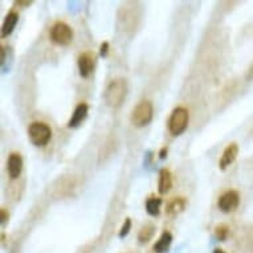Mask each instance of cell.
<instances>
[{"instance_id":"6da1fadb","label":"cell","mask_w":253,"mask_h":253,"mask_svg":"<svg viewBox=\"0 0 253 253\" xmlns=\"http://www.w3.org/2000/svg\"><path fill=\"white\" fill-rule=\"evenodd\" d=\"M127 95V81L125 79H115L105 89L104 97L106 104L110 108H119Z\"/></svg>"},{"instance_id":"7a4b0ae2","label":"cell","mask_w":253,"mask_h":253,"mask_svg":"<svg viewBox=\"0 0 253 253\" xmlns=\"http://www.w3.org/2000/svg\"><path fill=\"white\" fill-rule=\"evenodd\" d=\"M139 14L135 3H126V4L121 7L118 15V23L121 30H124L125 32L134 31L137 28Z\"/></svg>"},{"instance_id":"3957f363","label":"cell","mask_w":253,"mask_h":253,"mask_svg":"<svg viewBox=\"0 0 253 253\" xmlns=\"http://www.w3.org/2000/svg\"><path fill=\"white\" fill-rule=\"evenodd\" d=\"M190 114L189 110L183 106H178L173 110V113L170 115L169 119V130L170 133L175 137L183 134L187 126H189Z\"/></svg>"},{"instance_id":"277c9868","label":"cell","mask_w":253,"mask_h":253,"mask_svg":"<svg viewBox=\"0 0 253 253\" xmlns=\"http://www.w3.org/2000/svg\"><path fill=\"white\" fill-rule=\"evenodd\" d=\"M28 138L35 146L41 147L50 141L52 130L44 122H32L28 127Z\"/></svg>"},{"instance_id":"5b68a950","label":"cell","mask_w":253,"mask_h":253,"mask_svg":"<svg viewBox=\"0 0 253 253\" xmlns=\"http://www.w3.org/2000/svg\"><path fill=\"white\" fill-rule=\"evenodd\" d=\"M154 115V108L153 104L149 101H142L135 106L131 111V124L137 127H143L146 125H149Z\"/></svg>"},{"instance_id":"8992f818","label":"cell","mask_w":253,"mask_h":253,"mask_svg":"<svg viewBox=\"0 0 253 253\" xmlns=\"http://www.w3.org/2000/svg\"><path fill=\"white\" fill-rule=\"evenodd\" d=\"M50 40L57 45H68L73 40V31L64 21H57L50 28Z\"/></svg>"},{"instance_id":"52a82bcc","label":"cell","mask_w":253,"mask_h":253,"mask_svg":"<svg viewBox=\"0 0 253 253\" xmlns=\"http://www.w3.org/2000/svg\"><path fill=\"white\" fill-rule=\"evenodd\" d=\"M238 203H240V196H238L237 191H235V190H229L227 192H224L218 200L219 208L225 214L235 211L238 207Z\"/></svg>"},{"instance_id":"ba28073f","label":"cell","mask_w":253,"mask_h":253,"mask_svg":"<svg viewBox=\"0 0 253 253\" xmlns=\"http://www.w3.org/2000/svg\"><path fill=\"white\" fill-rule=\"evenodd\" d=\"M77 65H79V72L81 77H89L93 70H95V57L92 52H84L79 56V60H77Z\"/></svg>"},{"instance_id":"9c48e42d","label":"cell","mask_w":253,"mask_h":253,"mask_svg":"<svg viewBox=\"0 0 253 253\" xmlns=\"http://www.w3.org/2000/svg\"><path fill=\"white\" fill-rule=\"evenodd\" d=\"M7 171L12 179L19 178L23 171V157L19 153H12L7 160Z\"/></svg>"},{"instance_id":"30bf717a","label":"cell","mask_w":253,"mask_h":253,"mask_svg":"<svg viewBox=\"0 0 253 253\" xmlns=\"http://www.w3.org/2000/svg\"><path fill=\"white\" fill-rule=\"evenodd\" d=\"M238 154V146L237 143H229L225 150H224L223 155H221V158H220V162H219V167L221 170H225L228 166L234 163L235 159L237 157Z\"/></svg>"},{"instance_id":"8fae6325","label":"cell","mask_w":253,"mask_h":253,"mask_svg":"<svg viewBox=\"0 0 253 253\" xmlns=\"http://www.w3.org/2000/svg\"><path fill=\"white\" fill-rule=\"evenodd\" d=\"M88 105L85 104V102H81L76 106L75 111H73V114L70 117L69 122H68V126L69 127H77L79 126V124H82V121L86 118V115H88Z\"/></svg>"},{"instance_id":"7c38bea8","label":"cell","mask_w":253,"mask_h":253,"mask_svg":"<svg viewBox=\"0 0 253 253\" xmlns=\"http://www.w3.org/2000/svg\"><path fill=\"white\" fill-rule=\"evenodd\" d=\"M173 187V174L167 169H162L159 173L158 180V191L160 194H167Z\"/></svg>"},{"instance_id":"4fadbf2b","label":"cell","mask_w":253,"mask_h":253,"mask_svg":"<svg viewBox=\"0 0 253 253\" xmlns=\"http://www.w3.org/2000/svg\"><path fill=\"white\" fill-rule=\"evenodd\" d=\"M187 200L184 198H174L170 200L166 207V214L169 215L170 218H175L178 216L180 212H183V209L186 208Z\"/></svg>"},{"instance_id":"5bb4252c","label":"cell","mask_w":253,"mask_h":253,"mask_svg":"<svg viewBox=\"0 0 253 253\" xmlns=\"http://www.w3.org/2000/svg\"><path fill=\"white\" fill-rule=\"evenodd\" d=\"M17 21H19V15L16 14L15 11H11L10 14L5 16L3 25H1V37L10 36L14 32V30H15Z\"/></svg>"},{"instance_id":"9a60e30c","label":"cell","mask_w":253,"mask_h":253,"mask_svg":"<svg viewBox=\"0 0 253 253\" xmlns=\"http://www.w3.org/2000/svg\"><path fill=\"white\" fill-rule=\"evenodd\" d=\"M171 243H173V235L166 231V232H163V234L160 235V237L157 240V243L154 244L153 249H154L155 253L167 252Z\"/></svg>"},{"instance_id":"2e32d148","label":"cell","mask_w":253,"mask_h":253,"mask_svg":"<svg viewBox=\"0 0 253 253\" xmlns=\"http://www.w3.org/2000/svg\"><path fill=\"white\" fill-rule=\"evenodd\" d=\"M155 234V227L153 224H144L143 227L141 228L138 234V240L141 244H146L149 243L150 240L153 238Z\"/></svg>"},{"instance_id":"e0dca14e","label":"cell","mask_w":253,"mask_h":253,"mask_svg":"<svg viewBox=\"0 0 253 253\" xmlns=\"http://www.w3.org/2000/svg\"><path fill=\"white\" fill-rule=\"evenodd\" d=\"M162 206V199L159 198H150L146 202V211L149 212L151 216H157L159 215V209Z\"/></svg>"},{"instance_id":"ac0fdd59","label":"cell","mask_w":253,"mask_h":253,"mask_svg":"<svg viewBox=\"0 0 253 253\" xmlns=\"http://www.w3.org/2000/svg\"><path fill=\"white\" fill-rule=\"evenodd\" d=\"M215 235H216V237H218L220 241H224L225 238L228 237L229 228L225 224H220V225H218V227L215 228Z\"/></svg>"},{"instance_id":"d6986e66","label":"cell","mask_w":253,"mask_h":253,"mask_svg":"<svg viewBox=\"0 0 253 253\" xmlns=\"http://www.w3.org/2000/svg\"><path fill=\"white\" fill-rule=\"evenodd\" d=\"M130 228H131V220H130L129 218L125 219L124 224H122V227H121V231H119V237H125V236L130 232Z\"/></svg>"},{"instance_id":"ffe728a7","label":"cell","mask_w":253,"mask_h":253,"mask_svg":"<svg viewBox=\"0 0 253 253\" xmlns=\"http://www.w3.org/2000/svg\"><path fill=\"white\" fill-rule=\"evenodd\" d=\"M109 53V43L108 41H105L101 44V48H99V55L102 56V57H106Z\"/></svg>"},{"instance_id":"44dd1931","label":"cell","mask_w":253,"mask_h":253,"mask_svg":"<svg viewBox=\"0 0 253 253\" xmlns=\"http://www.w3.org/2000/svg\"><path fill=\"white\" fill-rule=\"evenodd\" d=\"M10 218V214H8V211L3 207V208L0 209V220H1V224H5V221L8 220Z\"/></svg>"},{"instance_id":"7402d4cb","label":"cell","mask_w":253,"mask_h":253,"mask_svg":"<svg viewBox=\"0 0 253 253\" xmlns=\"http://www.w3.org/2000/svg\"><path fill=\"white\" fill-rule=\"evenodd\" d=\"M247 79H253V64L249 66V69L247 70Z\"/></svg>"},{"instance_id":"603a6c76","label":"cell","mask_w":253,"mask_h":253,"mask_svg":"<svg viewBox=\"0 0 253 253\" xmlns=\"http://www.w3.org/2000/svg\"><path fill=\"white\" fill-rule=\"evenodd\" d=\"M15 4L16 5H23V7H28V5L32 4V1H23V0H20V1H16Z\"/></svg>"},{"instance_id":"cb8c5ba5","label":"cell","mask_w":253,"mask_h":253,"mask_svg":"<svg viewBox=\"0 0 253 253\" xmlns=\"http://www.w3.org/2000/svg\"><path fill=\"white\" fill-rule=\"evenodd\" d=\"M167 151H169V150H167V147H163V149L159 151V157H160L162 159H164V158H166V154H167Z\"/></svg>"},{"instance_id":"d4e9b609","label":"cell","mask_w":253,"mask_h":253,"mask_svg":"<svg viewBox=\"0 0 253 253\" xmlns=\"http://www.w3.org/2000/svg\"><path fill=\"white\" fill-rule=\"evenodd\" d=\"M214 253H227V252H224L223 249H215Z\"/></svg>"}]
</instances>
